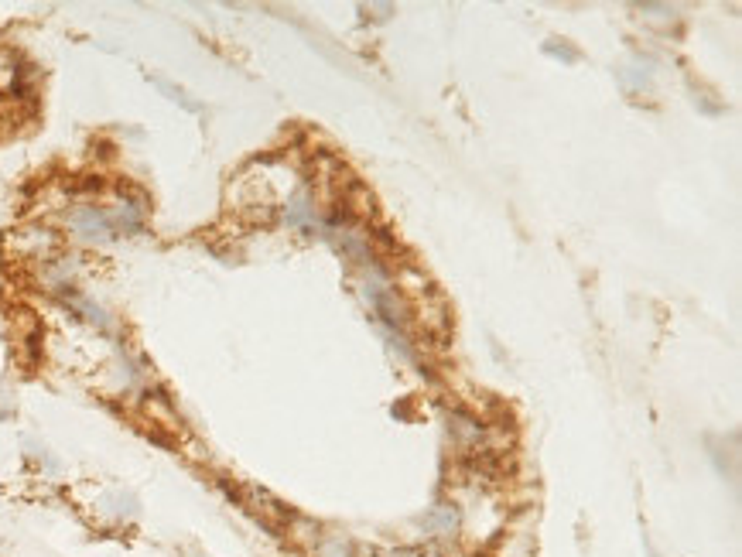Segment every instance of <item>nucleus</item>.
<instances>
[{
    "instance_id": "nucleus-2",
    "label": "nucleus",
    "mask_w": 742,
    "mask_h": 557,
    "mask_svg": "<svg viewBox=\"0 0 742 557\" xmlns=\"http://www.w3.org/2000/svg\"><path fill=\"white\" fill-rule=\"evenodd\" d=\"M315 219V202L308 192H298L288 199V206H284V223L288 226H308Z\"/></svg>"
},
{
    "instance_id": "nucleus-1",
    "label": "nucleus",
    "mask_w": 742,
    "mask_h": 557,
    "mask_svg": "<svg viewBox=\"0 0 742 557\" xmlns=\"http://www.w3.org/2000/svg\"><path fill=\"white\" fill-rule=\"evenodd\" d=\"M65 226H69V233L76 236L79 243H89V247H96V243H106L117 236L110 209L96 206V202H79V206H72L69 212H65Z\"/></svg>"
},
{
    "instance_id": "nucleus-3",
    "label": "nucleus",
    "mask_w": 742,
    "mask_h": 557,
    "mask_svg": "<svg viewBox=\"0 0 742 557\" xmlns=\"http://www.w3.org/2000/svg\"><path fill=\"white\" fill-rule=\"evenodd\" d=\"M455 523H459V513H455V506H438V510H431L428 516V527L435 530L438 537H448L455 534Z\"/></svg>"
}]
</instances>
